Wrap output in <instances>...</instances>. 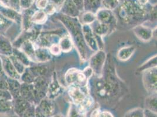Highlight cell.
Masks as SVG:
<instances>
[{"label": "cell", "instance_id": "cell-1", "mask_svg": "<svg viewBox=\"0 0 157 117\" xmlns=\"http://www.w3.org/2000/svg\"><path fill=\"white\" fill-rule=\"evenodd\" d=\"M56 18L65 26L69 33L73 46H75L82 61L87 59L88 49L82 32V25L77 18H72L63 13H59Z\"/></svg>", "mask_w": 157, "mask_h": 117}, {"label": "cell", "instance_id": "cell-2", "mask_svg": "<svg viewBox=\"0 0 157 117\" xmlns=\"http://www.w3.org/2000/svg\"><path fill=\"white\" fill-rule=\"evenodd\" d=\"M145 7L140 6L137 0H124L118 6L119 18L127 24H137L147 15Z\"/></svg>", "mask_w": 157, "mask_h": 117}, {"label": "cell", "instance_id": "cell-3", "mask_svg": "<svg viewBox=\"0 0 157 117\" xmlns=\"http://www.w3.org/2000/svg\"><path fill=\"white\" fill-rule=\"evenodd\" d=\"M96 81L94 90L98 97L107 100L114 97L117 94L119 85L115 76L111 73L107 74L105 78L102 76Z\"/></svg>", "mask_w": 157, "mask_h": 117}, {"label": "cell", "instance_id": "cell-4", "mask_svg": "<svg viewBox=\"0 0 157 117\" xmlns=\"http://www.w3.org/2000/svg\"><path fill=\"white\" fill-rule=\"evenodd\" d=\"M106 58V53L101 49L95 52L90 58L89 67L97 77H100L103 75Z\"/></svg>", "mask_w": 157, "mask_h": 117}, {"label": "cell", "instance_id": "cell-5", "mask_svg": "<svg viewBox=\"0 0 157 117\" xmlns=\"http://www.w3.org/2000/svg\"><path fill=\"white\" fill-rule=\"evenodd\" d=\"M88 80L83 72L76 68L70 69L66 73V83L69 86L76 85L80 87H86Z\"/></svg>", "mask_w": 157, "mask_h": 117}, {"label": "cell", "instance_id": "cell-6", "mask_svg": "<svg viewBox=\"0 0 157 117\" xmlns=\"http://www.w3.org/2000/svg\"><path fill=\"white\" fill-rule=\"evenodd\" d=\"M143 73V82L144 87L150 94H157V67L147 69Z\"/></svg>", "mask_w": 157, "mask_h": 117}, {"label": "cell", "instance_id": "cell-7", "mask_svg": "<svg viewBox=\"0 0 157 117\" xmlns=\"http://www.w3.org/2000/svg\"><path fill=\"white\" fill-rule=\"evenodd\" d=\"M95 14L97 21L109 26L110 33L115 30L117 25V20L112 11L101 8Z\"/></svg>", "mask_w": 157, "mask_h": 117}, {"label": "cell", "instance_id": "cell-8", "mask_svg": "<svg viewBox=\"0 0 157 117\" xmlns=\"http://www.w3.org/2000/svg\"><path fill=\"white\" fill-rule=\"evenodd\" d=\"M82 32L86 44L89 49L94 52H97L99 50L98 43L96 36L92 29V26L89 25H82Z\"/></svg>", "mask_w": 157, "mask_h": 117}, {"label": "cell", "instance_id": "cell-9", "mask_svg": "<svg viewBox=\"0 0 157 117\" xmlns=\"http://www.w3.org/2000/svg\"><path fill=\"white\" fill-rule=\"evenodd\" d=\"M63 91L64 89L59 83L56 74L55 72L52 75L51 82L48 85L46 97L53 100L60 96L63 92Z\"/></svg>", "mask_w": 157, "mask_h": 117}, {"label": "cell", "instance_id": "cell-10", "mask_svg": "<svg viewBox=\"0 0 157 117\" xmlns=\"http://www.w3.org/2000/svg\"><path fill=\"white\" fill-rule=\"evenodd\" d=\"M68 94L71 98L72 103L76 104V105H79L82 104L85 100L88 95H89L87 92L83 91L78 85H72L69 86Z\"/></svg>", "mask_w": 157, "mask_h": 117}, {"label": "cell", "instance_id": "cell-11", "mask_svg": "<svg viewBox=\"0 0 157 117\" xmlns=\"http://www.w3.org/2000/svg\"><path fill=\"white\" fill-rule=\"evenodd\" d=\"M133 32L138 39L147 42L150 41L153 37V29L150 26L140 24L134 27Z\"/></svg>", "mask_w": 157, "mask_h": 117}, {"label": "cell", "instance_id": "cell-12", "mask_svg": "<svg viewBox=\"0 0 157 117\" xmlns=\"http://www.w3.org/2000/svg\"><path fill=\"white\" fill-rule=\"evenodd\" d=\"M38 107L40 111L47 117H51L54 114L55 105L53 100L46 97L44 98L39 101Z\"/></svg>", "mask_w": 157, "mask_h": 117}, {"label": "cell", "instance_id": "cell-13", "mask_svg": "<svg viewBox=\"0 0 157 117\" xmlns=\"http://www.w3.org/2000/svg\"><path fill=\"white\" fill-rule=\"evenodd\" d=\"M60 13L72 18H77L82 13L71 0H65L60 8Z\"/></svg>", "mask_w": 157, "mask_h": 117}, {"label": "cell", "instance_id": "cell-14", "mask_svg": "<svg viewBox=\"0 0 157 117\" xmlns=\"http://www.w3.org/2000/svg\"><path fill=\"white\" fill-rule=\"evenodd\" d=\"M52 58V55L49 48L39 47L35 51V60L39 63H44L49 61Z\"/></svg>", "mask_w": 157, "mask_h": 117}, {"label": "cell", "instance_id": "cell-15", "mask_svg": "<svg viewBox=\"0 0 157 117\" xmlns=\"http://www.w3.org/2000/svg\"><path fill=\"white\" fill-rule=\"evenodd\" d=\"M136 48L134 46H128L121 48L117 52V58L121 61H126L131 58L136 52Z\"/></svg>", "mask_w": 157, "mask_h": 117}, {"label": "cell", "instance_id": "cell-16", "mask_svg": "<svg viewBox=\"0 0 157 117\" xmlns=\"http://www.w3.org/2000/svg\"><path fill=\"white\" fill-rule=\"evenodd\" d=\"M94 26L92 27V29L94 34L101 38L105 37L106 35L110 34V30L109 26L105 24L100 23L96 21Z\"/></svg>", "mask_w": 157, "mask_h": 117}, {"label": "cell", "instance_id": "cell-17", "mask_svg": "<svg viewBox=\"0 0 157 117\" xmlns=\"http://www.w3.org/2000/svg\"><path fill=\"white\" fill-rule=\"evenodd\" d=\"M31 106V105L29 101H27L22 97H20L17 99V101L15 102V111L19 115H21L23 116L24 113Z\"/></svg>", "mask_w": 157, "mask_h": 117}, {"label": "cell", "instance_id": "cell-18", "mask_svg": "<svg viewBox=\"0 0 157 117\" xmlns=\"http://www.w3.org/2000/svg\"><path fill=\"white\" fill-rule=\"evenodd\" d=\"M58 44L62 52L67 53L71 52L73 47V43L69 35H65L60 38Z\"/></svg>", "mask_w": 157, "mask_h": 117}, {"label": "cell", "instance_id": "cell-19", "mask_svg": "<svg viewBox=\"0 0 157 117\" xmlns=\"http://www.w3.org/2000/svg\"><path fill=\"white\" fill-rule=\"evenodd\" d=\"M101 0H84V10L93 13L101 8Z\"/></svg>", "mask_w": 157, "mask_h": 117}, {"label": "cell", "instance_id": "cell-20", "mask_svg": "<svg viewBox=\"0 0 157 117\" xmlns=\"http://www.w3.org/2000/svg\"><path fill=\"white\" fill-rule=\"evenodd\" d=\"M80 20H78L82 25H92L96 21V14L90 11H85L82 13H80Z\"/></svg>", "mask_w": 157, "mask_h": 117}, {"label": "cell", "instance_id": "cell-21", "mask_svg": "<svg viewBox=\"0 0 157 117\" xmlns=\"http://www.w3.org/2000/svg\"><path fill=\"white\" fill-rule=\"evenodd\" d=\"M4 66L7 74L10 77L11 76L12 78H15L16 79L19 78V73L17 72L11 60L8 58H5L4 60Z\"/></svg>", "mask_w": 157, "mask_h": 117}, {"label": "cell", "instance_id": "cell-22", "mask_svg": "<svg viewBox=\"0 0 157 117\" xmlns=\"http://www.w3.org/2000/svg\"><path fill=\"white\" fill-rule=\"evenodd\" d=\"M47 14L44 10H38L33 13L31 21L36 24H43L47 20Z\"/></svg>", "mask_w": 157, "mask_h": 117}, {"label": "cell", "instance_id": "cell-23", "mask_svg": "<svg viewBox=\"0 0 157 117\" xmlns=\"http://www.w3.org/2000/svg\"><path fill=\"white\" fill-rule=\"evenodd\" d=\"M157 94H150L145 100L146 109L157 113Z\"/></svg>", "mask_w": 157, "mask_h": 117}, {"label": "cell", "instance_id": "cell-24", "mask_svg": "<svg viewBox=\"0 0 157 117\" xmlns=\"http://www.w3.org/2000/svg\"><path fill=\"white\" fill-rule=\"evenodd\" d=\"M22 50L26 56L30 57L31 58H34L35 59V46L33 43L29 40H26L22 45Z\"/></svg>", "mask_w": 157, "mask_h": 117}, {"label": "cell", "instance_id": "cell-25", "mask_svg": "<svg viewBox=\"0 0 157 117\" xmlns=\"http://www.w3.org/2000/svg\"><path fill=\"white\" fill-rule=\"evenodd\" d=\"M157 67V55L154 56L152 58L148 59L138 68V71L143 72L153 67Z\"/></svg>", "mask_w": 157, "mask_h": 117}, {"label": "cell", "instance_id": "cell-26", "mask_svg": "<svg viewBox=\"0 0 157 117\" xmlns=\"http://www.w3.org/2000/svg\"><path fill=\"white\" fill-rule=\"evenodd\" d=\"M120 0H101V6L104 8L113 11L120 5Z\"/></svg>", "mask_w": 157, "mask_h": 117}, {"label": "cell", "instance_id": "cell-27", "mask_svg": "<svg viewBox=\"0 0 157 117\" xmlns=\"http://www.w3.org/2000/svg\"><path fill=\"white\" fill-rule=\"evenodd\" d=\"M83 115L78 110V107L72 103L70 105L66 117H82Z\"/></svg>", "mask_w": 157, "mask_h": 117}, {"label": "cell", "instance_id": "cell-28", "mask_svg": "<svg viewBox=\"0 0 157 117\" xmlns=\"http://www.w3.org/2000/svg\"><path fill=\"white\" fill-rule=\"evenodd\" d=\"M31 72H32L33 76L35 77H40V76H45L48 71L47 67L45 66H38L35 67L31 69H29Z\"/></svg>", "mask_w": 157, "mask_h": 117}, {"label": "cell", "instance_id": "cell-29", "mask_svg": "<svg viewBox=\"0 0 157 117\" xmlns=\"http://www.w3.org/2000/svg\"><path fill=\"white\" fill-rule=\"evenodd\" d=\"M124 117H145L144 110L141 108H136L128 111Z\"/></svg>", "mask_w": 157, "mask_h": 117}, {"label": "cell", "instance_id": "cell-30", "mask_svg": "<svg viewBox=\"0 0 157 117\" xmlns=\"http://www.w3.org/2000/svg\"><path fill=\"white\" fill-rule=\"evenodd\" d=\"M11 61L13 64L15 69L19 74H22L25 71V66L24 65L20 60L15 56L11 57Z\"/></svg>", "mask_w": 157, "mask_h": 117}, {"label": "cell", "instance_id": "cell-31", "mask_svg": "<svg viewBox=\"0 0 157 117\" xmlns=\"http://www.w3.org/2000/svg\"><path fill=\"white\" fill-rule=\"evenodd\" d=\"M13 105L10 100L0 101V112L6 113L13 110Z\"/></svg>", "mask_w": 157, "mask_h": 117}, {"label": "cell", "instance_id": "cell-32", "mask_svg": "<svg viewBox=\"0 0 157 117\" xmlns=\"http://www.w3.org/2000/svg\"><path fill=\"white\" fill-rule=\"evenodd\" d=\"M10 91L13 94H15L16 97H20V85L16 81L13 80L10 81Z\"/></svg>", "mask_w": 157, "mask_h": 117}, {"label": "cell", "instance_id": "cell-33", "mask_svg": "<svg viewBox=\"0 0 157 117\" xmlns=\"http://www.w3.org/2000/svg\"><path fill=\"white\" fill-rule=\"evenodd\" d=\"M23 73L24 74L22 78V80L24 81V83H25L26 84H32L34 82L36 77L33 76V74L29 69L28 70H25V71Z\"/></svg>", "mask_w": 157, "mask_h": 117}, {"label": "cell", "instance_id": "cell-34", "mask_svg": "<svg viewBox=\"0 0 157 117\" xmlns=\"http://www.w3.org/2000/svg\"><path fill=\"white\" fill-rule=\"evenodd\" d=\"M1 13H2L3 15H6L7 17H10L11 19L15 18V20L18 18V13H16L15 11L7 9V8H3L1 9Z\"/></svg>", "mask_w": 157, "mask_h": 117}, {"label": "cell", "instance_id": "cell-35", "mask_svg": "<svg viewBox=\"0 0 157 117\" xmlns=\"http://www.w3.org/2000/svg\"><path fill=\"white\" fill-rule=\"evenodd\" d=\"M0 49L7 54L11 53V47L7 41L0 40Z\"/></svg>", "mask_w": 157, "mask_h": 117}, {"label": "cell", "instance_id": "cell-36", "mask_svg": "<svg viewBox=\"0 0 157 117\" xmlns=\"http://www.w3.org/2000/svg\"><path fill=\"white\" fill-rule=\"evenodd\" d=\"M49 52L51 53L52 55L54 56H58L61 54L62 51L60 48L58 43H53L49 47Z\"/></svg>", "mask_w": 157, "mask_h": 117}, {"label": "cell", "instance_id": "cell-37", "mask_svg": "<svg viewBox=\"0 0 157 117\" xmlns=\"http://www.w3.org/2000/svg\"><path fill=\"white\" fill-rule=\"evenodd\" d=\"M58 10L57 8L55 7L51 2H49L45 9L44 10L45 13L48 15H52L56 12Z\"/></svg>", "mask_w": 157, "mask_h": 117}, {"label": "cell", "instance_id": "cell-38", "mask_svg": "<svg viewBox=\"0 0 157 117\" xmlns=\"http://www.w3.org/2000/svg\"><path fill=\"white\" fill-rule=\"evenodd\" d=\"M49 3V0H36V6L40 10H44Z\"/></svg>", "mask_w": 157, "mask_h": 117}, {"label": "cell", "instance_id": "cell-39", "mask_svg": "<svg viewBox=\"0 0 157 117\" xmlns=\"http://www.w3.org/2000/svg\"><path fill=\"white\" fill-rule=\"evenodd\" d=\"M33 2V0H20V8L27 9L31 7Z\"/></svg>", "mask_w": 157, "mask_h": 117}, {"label": "cell", "instance_id": "cell-40", "mask_svg": "<svg viewBox=\"0 0 157 117\" xmlns=\"http://www.w3.org/2000/svg\"><path fill=\"white\" fill-rule=\"evenodd\" d=\"M80 12L84 11V0H71Z\"/></svg>", "mask_w": 157, "mask_h": 117}, {"label": "cell", "instance_id": "cell-41", "mask_svg": "<svg viewBox=\"0 0 157 117\" xmlns=\"http://www.w3.org/2000/svg\"><path fill=\"white\" fill-rule=\"evenodd\" d=\"M150 13L151 18L153 20L154 22H155L157 20V7L155 6L151 7L150 9L148 12Z\"/></svg>", "mask_w": 157, "mask_h": 117}, {"label": "cell", "instance_id": "cell-42", "mask_svg": "<svg viewBox=\"0 0 157 117\" xmlns=\"http://www.w3.org/2000/svg\"><path fill=\"white\" fill-rule=\"evenodd\" d=\"M65 1V0H51V2L57 8L58 10L60 9Z\"/></svg>", "mask_w": 157, "mask_h": 117}, {"label": "cell", "instance_id": "cell-43", "mask_svg": "<svg viewBox=\"0 0 157 117\" xmlns=\"http://www.w3.org/2000/svg\"><path fill=\"white\" fill-rule=\"evenodd\" d=\"M20 0H9V4L18 11L20 8Z\"/></svg>", "mask_w": 157, "mask_h": 117}, {"label": "cell", "instance_id": "cell-44", "mask_svg": "<svg viewBox=\"0 0 157 117\" xmlns=\"http://www.w3.org/2000/svg\"><path fill=\"white\" fill-rule=\"evenodd\" d=\"M144 117H157V113L153 111L145 109L144 110Z\"/></svg>", "mask_w": 157, "mask_h": 117}, {"label": "cell", "instance_id": "cell-45", "mask_svg": "<svg viewBox=\"0 0 157 117\" xmlns=\"http://www.w3.org/2000/svg\"><path fill=\"white\" fill-rule=\"evenodd\" d=\"M101 112V111L100 110V108H96L92 111V112L90 113V117H99Z\"/></svg>", "mask_w": 157, "mask_h": 117}, {"label": "cell", "instance_id": "cell-46", "mask_svg": "<svg viewBox=\"0 0 157 117\" xmlns=\"http://www.w3.org/2000/svg\"><path fill=\"white\" fill-rule=\"evenodd\" d=\"M35 117H48L44 114L37 107L35 110Z\"/></svg>", "mask_w": 157, "mask_h": 117}, {"label": "cell", "instance_id": "cell-47", "mask_svg": "<svg viewBox=\"0 0 157 117\" xmlns=\"http://www.w3.org/2000/svg\"><path fill=\"white\" fill-rule=\"evenodd\" d=\"M99 117H114V116L109 111H105L100 112Z\"/></svg>", "mask_w": 157, "mask_h": 117}, {"label": "cell", "instance_id": "cell-48", "mask_svg": "<svg viewBox=\"0 0 157 117\" xmlns=\"http://www.w3.org/2000/svg\"><path fill=\"white\" fill-rule=\"evenodd\" d=\"M137 1L138 3L143 7H145L149 1V0H137Z\"/></svg>", "mask_w": 157, "mask_h": 117}, {"label": "cell", "instance_id": "cell-49", "mask_svg": "<svg viewBox=\"0 0 157 117\" xmlns=\"http://www.w3.org/2000/svg\"><path fill=\"white\" fill-rule=\"evenodd\" d=\"M6 20H4V17L2 15H0V26L3 25L5 24Z\"/></svg>", "mask_w": 157, "mask_h": 117}, {"label": "cell", "instance_id": "cell-50", "mask_svg": "<svg viewBox=\"0 0 157 117\" xmlns=\"http://www.w3.org/2000/svg\"><path fill=\"white\" fill-rule=\"evenodd\" d=\"M1 1V2H2V3L3 4H4L5 6H10V4H9V0H0Z\"/></svg>", "mask_w": 157, "mask_h": 117}, {"label": "cell", "instance_id": "cell-51", "mask_svg": "<svg viewBox=\"0 0 157 117\" xmlns=\"http://www.w3.org/2000/svg\"><path fill=\"white\" fill-rule=\"evenodd\" d=\"M51 117H65L62 114H55V115H53Z\"/></svg>", "mask_w": 157, "mask_h": 117}, {"label": "cell", "instance_id": "cell-52", "mask_svg": "<svg viewBox=\"0 0 157 117\" xmlns=\"http://www.w3.org/2000/svg\"><path fill=\"white\" fill-rule=\"evenodd\" d=\"M2 62H1V60H0V72H2Z\"/></svg>", "mask_w": 157, "mask_h": 117}, {"label": "cell", "instance_id": "cell-53", "mask_svg": "<svg viewBox=\"0 0 157 117\" xmlns=\"http://www.w3.org/2000/svg\"><path fill=\"white\" fill-rule=\"evenodd\" d=\"M33 1H35V0H33Z\"/></svg>", "mask_w": 157, "mask_h": 117}]
</instances>
